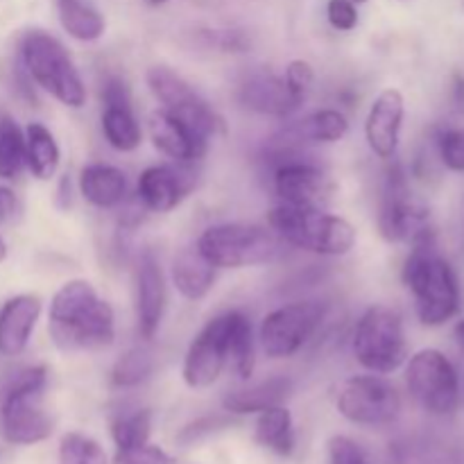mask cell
Here are the masks:
<instances>
[{
    "label": "cell",
    "mask_w": 464,
    "mask_h": 464,
    "mask_svg": "<svg viewBox=\"0 0 464 464\" xmlns=\"http://www.w3.org/2000/svg\"><path fill=\"white\" fill-rule=\"evenodd\" d=\"M48 334L62 352H98L116 338V315L91 281L72 279L53 295Z\"/></svg>",
    "instance_id": "6da1fadb"
},
{
    "label": "cell",
    "mask_w": 464,
    "mask_h": 464,
    "mask_svg": "<svg viewBox=\"0 0 464 464\" xmlns=\"http://www.w3.org/2000/svg\"><path fill=\"white\" fill-rule=\"evenodd\" d=\"M48 388V367L14 370L0 381V435L16 447H32L53 435V417L41 406Z\"/></svg>",
    "instance_id": "7a4b0ae2"
},
{
    "label": "cell",
    "mask_w": 464,
    "mask_h": 464,
    "mask_svg": "<svg viewBox=\"0 0 464 464\" xmlns=\"http://www.w3.org/2000/svg\"><path fill=\"white\" fill-rule=\"evenodd\" d=\"M403 284L412 293L417 317L424 326H442L456 317L460 285L451 263L435 249V238L412 245L403 263Z\"/></svg>",
    "instance_id": "3957f363"
},
{
    "label": "cell",
    "mask_w": 464,
    "mask_h": 464,
    "mask_svg": "<svg viewBox=\"0 0 464 464\" xmlns=\"http://www.w3.org/2000/svg\"><path fill=\"white\" fill-rule=\"evenodd\" d=\"M267 225L285 245L320 256H344L356 245L352 222L315 207L279 204L267 213Z\"/></svg>",
    "instance_id": "277c9868"
},
{
    "label": "cell",
    "mask_w": 464,
    "mask_h": 464,
    "mask_svg": "<svg viewBox=\"0 0 464 464\" xmlns=\"http://www.w3.org/2000/svg\"><path fill=\"white\" fill-rule=\"evenodd\" d=\"M18 59L34 86L53 95L63 107L82 109L86 104V86L66 45L45 30L23 34Z\"/></svg>",
    "instance_id": "5b68a950"
},
{
    "label": "cell",
    "mask_w": 464,
    "mask_h": 464,
    "mask_svg": "<svg viewBox=\"0 0 464 464\" xmlns=\"http://www.w3.org/2000/svg\"><path fill=\"white\" fill-rule=\"evenodd\" d=\"M198 249L216 267H254L276 261L284 252V240L261 225L222 222L207 227L198 238Z\"/></svg>",
    "instance_id": "8992f818"
},
{
    "label": "cell",
    "mask_w": 464,
    "mask_h": 464,
    "mask_svg": "<svg viewBox=\"0 0 464 464\" xmlns=\"http://www.w3.org/2000/svg\"><path fill=\"white\" fill-rule=\"evenodd\" d=\"M358 365L372 374H394L408 361V338L401 315L385 304H374L358 320L352 338Z\"/></svg>",
    "instance_id": "52a82bcc"
},
{
    "label": "cell",
    "mask_w": 464,
    "mask_h": 464,
    "mask_svg": "<svg viewBox=\"0 0 464 464\" xmlns=\"http://www.w3.org/2000/svg\"><path fill=\"white\" fill-rule=\"evenodd\" d=\"M406 385L417 403L435 417H449L460 406V376L438 349H421L406 361Z\"/></svg>",
    "instance_id": "ba28073f"
},
{
    "label": "cell",
    "mask_w": 464,
    "mask_h": 464,
    "mask_svg": "<svg viewBox=\"0 0 464 464\" xmlns=\"http://www.w3.org/2000/svg\"><path fill=\"white\" fill-rule=\"evenodd\" d=\"M379 231L388 243H411L435 238L429 208L417 202L408 186L406 170L392 166L385 175L379 208Z\"/></svg>",
    "instance_id": "9c48e42d"
},
{
    "label": "cell",
    "mask_w": 464,
    "mask_h": 464,
    "mask_svg": "<svg viewBox=\"0 0 464 464\" xmlns=\"http://www.w3.org/2000/svg\"><path fill=\"white\" fill-rule=\"evenodd\" d=\"M145 82H148L150 93H152L154 100L161 104L163 111L179 118V121L186 122L190 130H195L198 134H202L204 139L208 140L216 134H220L222 118L218 116L216 109H213L211 104L195 91V86H190L179 72L157 63V66L148 68Z\"/></svg>",
    "instance_id": "30bf717a"
},
{
    "label": "cell",
    "mask_w": 464,
    "mask_h": 464,
    "mask_svg": "<svg viewBox=\"0 0 464 464\" xmlns=\"http://www.w3.org/2000/svg\"><path fill=\"white\" fill-rule=\"evenodd\" d=\"M326 306L315 299L290 302L267 313L258 329V343L270 358H290L302 352L324 322Z\"/></svg>",
    "instance_id": "8fae6325"
},
{
    "label": "cell",
    "mask_w": 464,
    "mask_h": 464,
    "mask_svg": "<svg viewBox=\"0 0 464 464\" xmlns=\"http://www.w3.org/2000/svg\"><path fill=\"white\" fill-rule=\"evenodd\" d=\"M338 412L358 426H388L401 412V394L383 374L352 376L335 399Z\"/></svg>",
    "instance_id": "7c38bea8"
},
{
    "label": "cell",
    "mask_w": 464,
    "mask_h": 464,
    "mask_svg": "<svg viewBox=\"0 0 464 464\" xmlns=\"http://www.w3.org/2000/svg\"><path fill=\"white\" fill-rule=\"evenodd\" d=\"M231 326H234V311L208 320L207 326L195 335L181 365V376L188 388H211L229 367Z\"/></svg>",
    "instance_id": "4fadbf2b"
},
{
    "label": "cell",
    "mask_w": 464,
    "mask_h": 464,
    "mask_svg": "<svg viewBox=\"0 0 464 464\" xmlns=\"http://www.w3.org/2000/svg\"><path fill=\"white\" fill-rule=\"evenodd\" d=\"M193 163H159L140 172L136 199L152 213H170L184 202L198 184Z\"/></svg>",
    "instance_id": "5bb4252c"
},
{
    "label": "cell",
    "mask_w": 464,
    "mask_h": 464,
    "mask_svg": "<svg viewBox=\"0 0 464 464\" xmlns=\"http://www.w3.org/2000/svg\"><path fill=\"white\" fill-rule=\"evenodd\" d=\"M136 324L143 340H152L161 326L168 304V285L163 267L152 252H143L136 266Z\"/></svg>",
    "instance_id": "9a60e30c"
},
{
    "label": "cell",
    "mask_w": 464,
    "mask_h": 464,
    "mask_svg": "<svg viewBox=\"0 0 464 464\" xmlns=\"http://www.w3.org/2000/svg\"><path fill=\"white\" fill-rule=\"evenodd\" d=\"M275 193L279 195L281 204L290 207H315L322 208V204L331 198L329 177L308 161H285L275 170Z\"/></svg>",
    "instance_id": "2e32d148"
},
{
    "label": "cell",
    "mask_w": 464,
    "mask_h": 464,
    "mask_svg": "<svg viewBox=\"0 0 464 464\" xmlns=\"http://www.w3.org/2000/svg\"><path fill=\"white\" fill-rule=\"evenodd\" d=\"M403 118H406V100L399 89H383L372 102L365 118V139L372 152L379 159H392L399 148Z\"/></svg>",
    "instance_id": "e0dca14e"
},
{
    "label": "cell",
    "mask_w": 464,
    "mask_h": 464,
    "mask_svg": "<svg viewBox=\"0 0 464 464\" xmlns=\"http://www.w3.org/2000/svg\"><path fill=\"white\" fill-rule=\"evenodd\" d=\"M150 139L163 157L177 163L199 161L208 150V139L163 109L150 116Z\"/></svg>",
    "instance_id": "ac0fdd59"
},
{
    "label": "cell",
    "mask_w": 464,
    "mask_h": 464,
    "mask_svg": "<svg viewBox=\"0 0 464 464\" xmlns=\"http://www.w3.org/2000/svg\"><path fill=\"white\" fill-rule=\"evenodd\" d=\"M238 100L245 109H249V111L275 118L290 116V113L297 111L304 102L302 98H297V95L288 89L284 77L267 71L252 72V75L240 84Z\"/></svg>",
    "instance_id": "d6986e66"
},
{
    "label": "cell",
    "mask_w": 464,
    "mask_h": 464,
    "mask_svg": "<svg viewBox=\"0 0 464 464\" xmlns=\"http://www.w3.org/2000/svg\"><path fill=\"white\" fill-rule=\"evenodd\" d=\"M41 317V299L36 295H16L0 308V353L21 356L30 344Z\"/></svg>",
    "instance_id": "ffe728a7"
},
{
    "label": "cell",
    "mask_w": 464,
    "mask_h": 464,
    "mask_svg": "<svg viewBox=\"0 0 464 464\" xmlns=\"http://www.w3.org/2000/svg\"><path fill=\"white\" fill-rule=\"evenodd\" d=\"M80 195L95 208H116L127 199V175L109 163H89L77 179Z\"/></svg>",
    "instance_id": "44dd1931"
},
{
    "label": "cell",
    "mask_w": 464,
    "mask_h": 464,
    "mask_svg": "<svg viewBox=\"0 0 464 464\" xmlns=\"http://www.w3.org/2000/svg\"><path fill=\"white\" fill-rule=\"evenodd\" d=\"M218 267L204 256L198 249V245L184 247L175 256L170 267V279L177 293L188 302H199L211 293L216 284Z\"/></svg>",
    "instance_id": "7402d4cb"
},
{
    "label": "cell",
    "mask_w": 464,
    "mask_h": 464,
    "mask_svg": "<svg viewBox=\"0 0 464 464\" xmlns=\"http://www.w3.org/2000/svg\"><path fill=\"white\" fill-rule=\"evenodd\" d=\"M290 394H293V381L288 376H272L249 388L227 392L222 399V408L229 415H258L267 408L284 406Z\"/></svg>",
    "instance_id": "603a6c76"
},
{
    "label": "cell",
    "mask_w": 464,
    "mask_h": 464,
    "mask_svg": "<svg viewBox=\"0 0 464 464\" xmlns=\"http://www.w3.org/2000/svg\"><path fill=\"white\" fill-rule=\"evenodd\" d=\"M349 131V121L338 109H317L285 130V143H338Z\"/></svg>",
    "instance_id": "cb8c5ba5"
},
{
    "label": "cell",
    "mask_w": 464,
    "mask_h": 464,
    "mask_svg": "<svg viewBox=\"0 0 464 464\" xmlns=\"http://www.w3.org/2000/svg\"><path fill=\"white\" fill-rule=\"evenodd\" d=\"M62 163V150L54 140L53 131L41 122H30L25 127V168L39 181H48L57 175Z\"/></svg>",
    "instance_id": "d4e9b609"
},
{
    "label": "cell",
    "mask_w": 464,
    "mask_h": 464,
    "mask_svg": "<svg viewBox=\"0 0 464 464\" xmlns=\"http://www.w3.org/2000/svg\"><path fill=\"white\" fill-rule=\"evenodd\" d=\"M254 440L267 451L281 458H288L295 451V424L293 415L285 406L267 408L258 412Z\"/></svg>",
    "instance_id": "484cf974"
},
{
    "label": "cell",
    "mask_w": 464,
    "mask_h": 464,
    "mask_svg": "<svg viewBox=\"0 0 464 464\" xmlns=\"http://www.w3.org/2000/svg\"><path fill=\"white\" fill-rule=\"evenodd\" d=\"M57 12L62 27L75 41L91 44V41H98L107 30L102 14L84 0H57Z\"/></svg>",
    "instance_id": "4316f807"
},
{
    "label": "cell",
    "mask_w": 464,
    "mask_h": 464,
    "mask_svg": "<svg viewBox=\"0 0 464 464\" xmlns=\"http://www.w3.org/2000/svg\"><path fill=\"white\" fill-rule=\"evenodd\" d=\"M102 134L104 140L116 152H134L143 140V130L134 116L131 107H104L102 109Z\"/></svg>",
    "instance_id": "83f0119b"
},
{
    "label": "cell",
    "mask_w": 464,
    "mask_h": 464,
    "mask_svg": "<svg viewBox=\"0 0 464 464\" xmlns=\"http://www.w3.org/2000/svg\"><path fill=\"white\" fill-rule=\"evenodd\" d=\"M25 168V131L9 113L0 111V179H16Z\"/></svg>",
    "instance_id": "f1b7e54d"
},
{
    "label": "cell",
    "mask_w": 464,
    "mask_h": 464,
    "mask_svg": "<svg viewBox=\"0 0 464 464\" xmlns=\"http://www.w3.org/2000/svg\"><path fill=\"white\" fill-rule=\"evenodd\" d=\"M254 365H256V352H254V331L252 322L240 311H234V326H231L229 343V367L240 381L252 379Z\"/></svg>",
    "instance_id": "f546056e"
},
{
    "label": "cell",
    "mask_w": 464,
    "mask_h": 464,
    "mask_svg": "<svg viewBox=\"0 0 464 464\" xmlns=\"http://www.w3.org/2000/svg\"><path fill=\"white\" fill-rule=\"evenodd\" d=\"M394 464H460V458L438 440L408 438L394 447Z\"/></svg>",
    "instance_id": "4dcf8cb0"
},
{
    "label": "cell",
    "mask_w": 464,
    "mask_h": 464,
    "mask_svg": "<svg viewBox=\"0 0 464 464\" xmlns=\"http://www.w3.org/2000/svg\"><path fill=\"white\" fill-rule=\"evenodd\" d=\"M154 372V353L150 352L145 344H136V347L127 349L121 358L116 361L111 370V383L113 388H136V385L145 383Z\"/></svg>",
    "instance_id": "1f68e13d"
},
{
    "label": "cell",
    "mask_w": 464,
    "mask_h": 464,
    "mask_svg": "<svg viewBox=\"0 0 464 464\" xmlns=\"http://www.w3.org/2000/svg\"><path fill=\"white\" fill-rule=\"evenodd\" d=\"M152 433V412L150 411H131L116 417L111 424V440L116 449H136L150 442Z\"/></svg>",
    "instance_id": "d6a6232c"
},
{
    "label": "cell",
    "mask_w": 464,
    "mask_h": 464,
    "mask_svg": "<svg viewBox=\"0 0 464 464\" xmlns=\"http://www.w3.org/2000/svg\"><path fill=\"white\" fill-rule=\"evenodd\" d=\"M59 464H109L104 449L82 433H66L59 442Z\"/></svg>",
    "instance_id": "836d02e7"
},
{
    "label": "cell",
    "mask_w": 464,
    "mask_h": 464,
    "mask_svg": "<svg viewBox=\"0 0 464 464\" xmlns=\"http://www.w3.org/2000/svg\"><path fill=\"white\" fill-rule=\"evenodd\" d=\"M438 152L449 170L464 172V130H444L438 139Z\"/></svg>",
    "instance_id": "e575fe53"
},
{
    "label": "cell",
    "mask_w": 464,
    "mask_h": 464,
    "mask_svg": "<svg viewBox=\"0 0 464 464\" xmlns=\"http://www.w3.org/2000/svg\"><path fill=\"white\" fill-rule=\"evenodd\" d=\"M329 464H367V456L358 442L347 435H334L329 440Z\"/></svg>",
    "instance_id": "d590c367"
},
{
    "label": "cell",
    "mask_w": 464,
    "mask_h": 464,
    "mask_svg": "<svg viewBox=\"0 0 464 464\" xmlns=\"http://www.w3.org/2000/svg\"><path fill=\"white\" fill-rule=\"evenodd\" d=\"M113 464H172V458L163 449L148 442L136 449H118Z\"/></svg>",
    "instance_id": "8d00e7d4"
},
{
    "label": "cell",
    "mask_w": 464,
    "mask_h": 464,
    "mask_svg": "<svg viewBox=\"0 0 464 464\" xmlns=\"http://www.w3.org/2000/svg\"><path fill=\"white\" fill-rule=\"evenodd\" d=\"M284 80L285 84H288V89L293 91L297 98H306L308 89L313 86V80H315V71H313V66L308 62H304V59H293V62L285 66V72H284Z\"/></svg>",
    "instance_id": "74e56055"
},
{
    "label": "cell",
    "mask_w": 464,
    "mask_h": 464,
    "mask_svg": "<svg viewBox=\"0 0 464 464\" xmlns=\"http://www.w3.org/2000/svg\"><path fill=\"white\" fill-rule=\"evenodd\" d=\"M326 18L338 32H352L358 25V5L352 0H329Z\"/></svg>",
    "instance_id": "f35d334b"
},
{
    "label": "cell",
    "mask_w": 464,
    "mask_h": 464,
    "mask_svg": "<svg viewBox=\"0 0 464 464\" xmlns=\"http://www.w3.org/2000/svg\"><path fill=\"white\" fill-rule=\"evenodd\" d=\"M7 82L18 98L25 100L27 104H36L34 82H32L30 75H27L25 66L21 63V59H16V62H12L7 66Z\"/></svg>",
    "instance_id": "ab89813d"
},
{
    "label": "cell",
    "mask_w": 464,
    "mask_h": 464,
    "mask_svg": "<svg viewBox=\"0 0 464 464\" xmlns=\"http://www.w3.org/2000/svg\"><path fill=\"white\" fill-rule=\"evenodd\" d=\"M102 104L104 107H131V93L125 80L111 75L102 84Z\"/></svg>",
    "instance_id": "60d3db41"
},
{
    "label": "cell",
    "mask_w": 464,
    "mask_h": 464,
    "mask_svg": "<svg viewBox=\"0 0 464 464\" xmlns=\"http://www.w3.org/2000/svg\"><path fill=\"white\" fill-rule=\"evenodd\" d=\"M227 424H229V420H225V417H208V420H198L181 430L179 442H184V444L198 442V440H202L204 435H211V433H216L218 429H225Z\"/></svg>",
    "instance_id": "b9f144b4"
},
{
    "label": "cell",
    "mask_w": 464,
    "mask_h": 464,
    "mask_svg": "<svg viewBox=\"0 0 464 464\" xmlns=\"http://www.w3.org/2000/svg\"><path fill=\"white\" fill-rule=\"evenodd\" d=\"M21 211V204H18L16 193H14L9 186L0 184V225H7Z\"/></svg>",
    "instance_id": "7bdbcfd3"
},
{
    "label": "cell",
    "mask_w": 464,
    "mask_h": 464,
    "mask_svg": "<svg viewBox=\"0 0 464 464\" xmlns=\"http://www.w3.org/2000/svg\"><path fill=\"white\" fill-rule=\"evenodd\" d=\"M71 193H72L71 177L63 175V177H62V181H59V186H57V207H59V208H63V211H66V208L71 207V204H72Z\"/></svg>",
    "instance_id": "ee69618b"
},
{
    "label": "cell",
    "mask_w": 464,
    "mask_h": 464,
    "mask_svg": "<svg viewBox=\"0 0 464 464\" xmlns=\"http://www.w3.org/2000/svg\"><path fill=\"white\" fill-rule=\"evenodd\" d=\"M453 102L460 111H464V75H458L453 82Z\"/></svg>",
    "instance_id": "f6af8a7d"
},
{
    "label": "cell",
    "mask_w": 464,
    "mask_h": 464,
    "mask_svg": "<svg viewBox=\"0 0 464 464\" xmlns=\"http://www.w3.org/2000/svg\"><path fill=\"white\" fill-rule=\"evenodd\" d=\"M453 335H456L458 347H460V349H462V353H464V320L458 322L456 329H453Z\"/></svg>",
    "instance_id": "bcb514c9"
},
{
    "label": "cell",
    "mask_w": 464,
    "mask_h": 464,
    "mask_svg": "<svg viewBox=\"0 0 464 464\" xmlns=\"http://www.w3.org/2000/svg\"><path fill=\"white\" fill-rule=\"evenodd\" d=\"M5 258H7V245H5V240L0 238V263H3Z\"/></svg>",
    "instance_id": "7dc6e473"
},
{
    "label": "cell",
    "mask_w": 464,
    "mask_h": 464,
    "mask_svg": "<svg viewBox=\"0 0 464 464\" xmlns=\"http://www.w3.org/2000/svg\"><path fill=\"white\" fill-rule=\"evenodd\" d=\"M145 3L152 5V7H159V5H166V3H170V0H145Z\"/></svg>",
    "instance_id": "c3c4849f"
},
{
    "label": "cell",
    "mask_w": 464,
    "mask_h": 464,
    "mask_svg": "<svg viewBox=\"0 0 464 464\" xmlns=\"http://www.w3.org/2000/svg\"><path fill=\"white\" fill-rule=\"evenodd\" d=\"M352 3H356V5H365V3H370V0H352Z\"/></svg>",
    "instance_id": "681fc988"
}]
</instances>
